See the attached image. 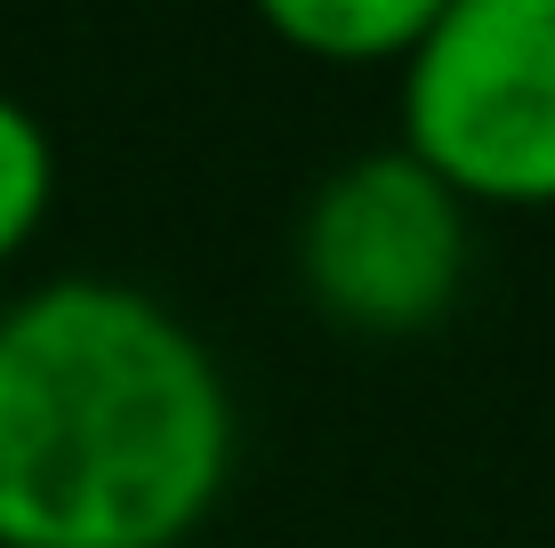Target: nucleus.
Segmentation results:
<instances>
[{
    "instance_id": "1",
    "label": "nucleus",
    "mask_w": 555,
    "mask_h": 548,
    "mask_svg": "<svg viewBox=\"0 0 555 548\" xmlns=\"http://www.w3.org/2000/svg\"><path fill=\"white\" fill-rule=\"evenodd\" d=\"M225 476L234 395L178 307L65 275L0 315V548H178Z\"/></svg>"
},
{
    "instance_id": "2",
    "label": "nucleus",
    "mask_w": 555,
    "mask_h": 548,
    "mask_svg": "<svg viewBox=\"0 0 555 548\" xmlns=\"http://www.w3.org/2000/svg\"><path fill=\"white\" fill-rule=\"evenodd\" d=\"M403 154L483 211H555V0H443L403 56Z\"/></svg>"
},
{
    "instance_id": "3",
    "label": "nucleus",
    "mask_w": 555,
    "mask_h": 548,
    "mask_svg": "<svg viewBox=\"0 0 555 548\" xmlns=\"http://www.w3.org/2000/svg\"><path fill=\"white\" fill-rule=\"evenodd\" d=\"M298 282L354 339L435 331L467 282V202L403 145L354 154L298 218Z\"/></svg>"
},
{
    "instance_id": "4",
    "label": "nucleus",
    "mask_w": 555,
    "mask_h": 548,
    "mask_svg": "<svg viewBox=\"0 0 555 548\" xmlns=\"http://www.w3.org/2000/svg\"><path fill=\"white\" fill-rule=\"evenodd\" d=\"M266 25L322 65H403L427 41L435 0H274Z\"/></svg>"
},
{
    "instance_id": "5",
    "label": "nucleus",
    "mask_w": 555,
    "mask_h": 548,
    "mask_svg": "<svg viewBox=\"0 0 555 548\" xmlns=\"http://www.w3.org/2000/svg\"><path fill=\"white\" fill-rule=\"evenodd\" d=\"M56 202V145L16 98H0V258H16L41 234Z\"/></svg>"
}]
</instances>
